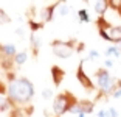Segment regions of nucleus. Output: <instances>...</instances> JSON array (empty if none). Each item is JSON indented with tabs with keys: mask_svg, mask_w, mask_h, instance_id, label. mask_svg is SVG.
<instances>
[{
	"mask_svg": "<svg viewBox=\"0 0 121 117\" xmlns=\"http://www.w3.org/2000/svg\"><path fill=\"white\" fill-rule=\"evenodd\" d=\"M6 97L14 103L16 108H23L34 97V84L26 77H19L17 80L8 83Z\"/></svg>",
	"mask_w": 121,
	"mask_h": 117,
	"instance_id": "1",
	"label": "nucleus"
},
{
	"mask_svg": "<svg viewBox=\"0 0 121 117\" xmlns=\"http://www.w3.org/2000/svg\"><path fill=\"white\" fill-rule=\"evenodd\" d=\"M96 77V84H98V95H96V102L101 98V97H109L113 94L115 88H117V78H113L109 72V69L106 67H99L96 69L95 72Z\"/></svg>",
	"mask_w": 121,
	"mask_h": 117,
	"instance_id": "2",
	"label": "nucleus"
},
{
	"mask_svg": "<svg viewBox=\"0 0 121 117\" xmlns=\"http://www.w3.org/2000/svg\"><path fill=\"white\" fill-rule=\"evenodd\" d=\"M78 102L79 100L76 98L70 91H64V92L57 94L56 98L53 100V112H54V116L62 117L64 114L70 112L71 106H73L75 103H78Z\"/></svg>",
	"mask_w": 121,
	"mask_h": 117,
	"instance_id": "3",
	"label": "nucleus"
},
{
	"mask_svg": "<svg viewBox=\"0 0 121 117\" xmlns=\"http://www.w3.org/2000/svg\"><path fill=\"white\" fill-rule=\"evenodd\" d=\"M76 41H53L51 42V49H53V53L57 58H70L71 55L76 52Z\"/></svg>",
	"mask_w": 121,
	"mask_h": 117,
	"instance_id": "4",
	"label": "nucleus"
},
{
	"mask_svg": "<svg viewBox=\"0 0 121 117\" xmlns=\"http://www.w3.org/2000/svg\"><path fill=\"white\" fill-rule=\"evenodd\" d=\"M76 78H78L79 84L82 86V88L86 89V91H89V92H92V91H95V86H93V81L90 80V77L84 72V59L81 61V63L78 64V69H76Z\"/></svg>",
	"mask_w": 121,
	"mask_h": 117,
	"instance_id": "5",
	"label": "nucleus"
},
{
	"mask_svg": "<svg viewBox=\"0 0 121 117\" xmlns=\"http://www.w3.org/2000/svg\"><path fill=\"white\" fill-rule=\"evenodd\" d=\"M60 2H54V3H51L50 6H47L42 10V13H40V16H42V22L45 24V22H51L53 20V16H54V11L59 8Z\"/></svg>",
	"mask_w": 121,
	"mask_h": 117,
	"instance_id": "6",
	"label": "nucleus"
},
{
	"mask_svg": "<svg viewBox=\"0 0 121 117\" xmlns=\"http://www.w3.org/2000/svg\"><path fill=\"white\" fill-rule=\"evenodd\" d=\"M65 78V70L62 67H59V66H51V80H53V84L54 86H59L60 83L64 81Z\"/></svg>",
	"mask_w": 121,
	"mask_h": 117,
	"instance_id": "7",
	"label": "nucleus"
},
{
	"mask_svg": "<svg viewBox=\"0 0 121 117\" xmlns=\"http://www.w3.org/2000/svg\"><path fill=\"white\" fill-rule=\"evenodd\" d=\"M93 8H95V13L98 14V17H104V14L109 10V0H96V2H92Z\"/></svg>",
	"mask_w": 121,
	"mask_h": 117,
	"instance_id": "8",
	"label": "nucleus"
},
{
	"mask_svg": "<svg viewBox=\"0 0 121 117\" xmlns=\"http://www.w3.org/2000/svg\"><path fill=\"white\" fill-rule=\"evenodd\" d=\"M17 53L19 52L16 50L14 44H3V45H2V55H3V56L9 58V59H14Z\"/></svg>",
	"mask_w": 121,
	"mask_h": 117,
	"instance_id": "9",
	"label": "nucleus"
},
{
	"mask_svg": "<svg viewBox=\"0 0 121 117\" xmlns=\"http://www.w3.org/2000/svg\"><path fill=\"white\" fill-rule=\"evenodd\" d=\"M30 42H31V49H33V53H34V56H37V55H39L40 44H42V39H40V36H37L36 33H31V34H30Z\"/></svg>",
	"mask_w": 121,
	"mask_h": 117,
	"instance_id": "10",
	"label": "nucleus"
},
{
	"mask_svg": "<svg viewBox=\"0 0 121 117\" xmlns=\"http://www.w3.org/2000/svg\"><path fill=\"white\" fill-rule=\"evenodd\" d=\"M109 38H110V42L113 44H121V27H112L109 30Z\"/></svg>",
	"mask_w": 121,
	"mask_h": 117,
	"instance_id": "11",
	"label": "nucleus"
},
{
	"mask_svg": "<svg viewBox=\"0 0 121 117\" xmlns=\"http://www.w3.org/2000/svg\"><path fill=\"white\" fill-rule=\"evenodd\" d=\"M79 105H81V109L84 114H92L95 109V102H92V100H79Z\"/></svg>",
	"mask_w": 121,
	"mask_h": 117,
	"instance_id": "12",
	"label": "nucleus"
},
{
	"mask_svg": "<svg viewBox=\"0 0 121 117\" xmlns=\"http://www.w3.org/2000/svg\"><path fill=\"white\" fill-rule=\"evenodd\" d=\"M14 103L11 102L8 97H2V100H0V111L2 112H6V111H13L14 109Z\"/></svg>",
	"mask_w": 121,
	"mask_h": 117,
	"instance_id": "13",
	"label": "nucleus"
},
{
	"mask_svg": "<svg viewBox=\"0 0 121 117\" xmlns=\"http://www.w3.org/2000/svg\"><path fill=\"white\" fill-rule=\"evenodd\" d=\"M112 27H113V25L107 20L106 17H96V28L98 30H107V31H109Z\"/></svg>",
	"mask_w": 121,
	"mask_h": 117,
	"instance_id": "14",
	"label": "nucleus"
},
{
	"mask_svg": "<svg viewBox=\"0 0 121 117\" xmlns=\"http://www.w3.org/2000/svg\"><path fill=\"white\" fill-rule=\"evenodd\" d=\"M28 61V53L26 52H19L14 58V64L16 66H23V64Z\"/></svg>",
	"mask_w": 121,
	"mask_h": 117,
	"instance_id": "15",
	"label": "nucleus"
},
{
	"mask_svg": "<svg viewBox=\"0 0 121 117\" xmlns=\"http://www.w3.org/2000/svg\"><path fill=\"white\" fill-rule=\"evenodd\" d=\"M78 17H79V22H82V24H89L90 22V16H89V13H87V10H79Z\"/></svg>",
	"mask_w": 121,
	"mask_h": 117,
	"instance_id": "16",
	"label": "nucleus"
},
{
	"mask_svg": "<svg viewBox=\"0 0 121 117\" xmlns=\"http://www.w3.org/2000/svg\"><path fill=\"white\" fill-rule=\"evenodd\" d=\"M28 27H30V30H31V33H36V31H39V30L43 28V22L30 20V22H28Z\"/></svg>",
	"mask_w": 121,
	"mask_h": 117,
	"instance_id": "17",
	"label": "nucleus"
},
{
	"mask_svg": "<svg viewBox=\"0 0 121 117\" xmlns=\"http://www.w3.org/2000/svg\"><path fill=\"white\" fill-rule=\"evenodd\" d=\"M106 55L107 56H120V49L118 47H109V49L106 50Z\"/></svg>",
	"mask_w": 121,
	"mask_h": 117,
	"instance_id": "18",
	"label": "nucleus"
},
{
	"mask_svg": "<svg viewBox=\"0 0 121 117\" xmlns=\"http://www.w3.org/2000/svg\"><path fill=\"white\" fill-rule=\"evenodd\" d=\"M109 6L113 11H120L121 10V0H109Z\"/></svg>",
	"mask_w": 121,
	"mask_h": 117,
	"instance_id": "19",
	"label": "nucleus"
},
{
	"mask_svg": "<svg viewBox=\"0 0 121 117\" xmlns=\"http://www.w3.org/2000/svg\"><path fill=\"white\" fill-rule=\"evenodd\" d=\"M57 10H59V14L60 16H67L68 11H70V8H68V3H60Z\"/></svg>",
	"mask_w": 121,
	"mask_h": 117,
	"instance_id": "20",
	"label": "nucleus"
},
{
	"mask_svg": "<svg viewBox=\"0 0 121 117\" xmlns=\"http://www.w3.org/2000/svg\"><path fill=\"white\" fill-rule=\"evenodd\" d=\"M112 97H113V98H120V97H121V80H118V81H117V88H115Z\"/></svg>",
	"mask_w": 121,
	"mask_h": 117,
	"instance_id": "21",
	"label": "nucleus"
},
{
	"mask_svg": "<svg viewBox=\"0 0 121 117\" xmlns=\"http://www.w3.org/2000/svg\"><path fill=\"white\" fill-rule=\"evenodd\" d=\"M51 97H53V91H51V89H43L42 91V98L50 100Z\"/></svg>",
	"mask_w": 121,
	"mask_h": 117,
	"instance_id": "22",
	"label": "nucleus"
},
{
	"mask_svg": "<svg viewBox=\"0 0 121 117\" xmlns=\"http://www.w3.org/2000/svg\"><path fill=\"white\" fill-rule=\"evenodd\" d=\"M0 19H2V24H9V20H11V19L6 16L5 10H2V11H0Z\"/></svg>",
	"mask_w": 121,
	"mask_h": 117,
	"instance_id": "23",
	"label": "nucleus"
},
{
	"mask_svg": "<svg viewBox=\"0 0 121 117\" xmlns=\"http://www.w3.org/2000/svg\"><path fill=\"white\" fill-rule=\"evenodd\" d=\"M98 33H99V36L104 41H109V42H110V38H109V31H107V30H98Z\"/></svg>",
	"mask_w": 121,
	"mask_h": 117,
	"instance_id": "24",
	"label": "nucleus"
},
{
	"mask_svg": "<svg viewBox=\"0 0 121 117\" xmlns=\"http://www.w3.org/2000/svg\"><path fill=\"white\" fill-rule=\"evenodd\" d=\"M99 58V53L96 52V50H90V53H89V61H95Z\"/></svg>",
	"mask_w": 121,
	"mask_h": 117,
	"instance_id": "25",
	"label": "nucleus"
},
{
	"mask_svg": "<svg viewBox=\"0 0 121 117\" xmlns=\"http://www.w3.org/2000/svg\"><path fill=\"white\" fill-rule=\"evenodd\" d=\"M84 49H86V44H82V42H78V45H76V52H82Z\"/></svg>",
	"mask_w": 121,
	"mask_h": 117,
	"instance_id": "26",
	"label": "nucleus"
},
{
	"mask_svg": "<svg viewBox=\"0 0 121 117\" xmlns=\"http://www.w3.org/2000/svg\"><path fill=\"white\" fill-rule=\"evenodd\" d=\"M104 66H106V69H110V67H112V66H113V61H112V59H110V58H109V59H107V61H106V63H104Z\"/></svg>",
	"mask_w": 121,
	"mask_h": 117,
	"instance_id": "27",
	"label": "nucleus"
},
{
	"mask_svg": "<svg viewBox=\"0 0 121 117\" xmlns=\"http://www.w3.org/2000/svg\"><path fill=\"white\" fill-rule=\"evenodd\" d=\"M96 116H98V117H107V109H101Z\"/></svg>",
	"mask_w": 121,
	"mask_h": 117,
	"instance_id": "28",
	"label": "nucleus"
},
{
	"mask_svg": "<svg viewBox=\"0 0 121 117\" xmlns=\"http://www.w3.org/2000/svg\"><path fill=\"white\" fill-rule=\"evenodd\" d=\"M78 117H86V114H84V112H81V114H79Z\"/></svg>",
	"mask_w": 121,
	"mask_h": 117,
	"instance_id": "29",
	"label": "nucleus"
},
{
	"mask_svg": "<svg viewBox=\"0 0 121 117\" xmlns=\"http://www.w3.org/2000/svg\"><path fill=\"white\" fill-rule=\"evenodd\" d=\"M118 14H120V17H121V10H120V11H118Z\"/></svg>",
	"mask_w": 121,
	"mask_h": 117,
	"instance_id": "30",
	"label": "nucleus"
},
{
	"mask_svg": "<svg viewBox=\"0 0 121 117\" xmlns=\"http://www.w3.org/2000/svg\"><path fill=\"white\" fill-rule=\"evenodd\" d=\"M54 117H57V116H54Z\"/></svg>",
	"mask_w": 121,
	"mask_h": 117,
	"instance_id": "31",
	"label": "nucleus"
},
{
	"mask_svg": "<svg viewBox=\"0 0 121 117\" xmlns=\"http://www.w3.org/2000/svg\"><path fill=\"white\" fill-rule=\"evenodd\" d=\"M120 45H121V44H120Z\"/></svg>",
	"mask_w": 121,
	"mask_h": 117,
	"instance_id": "32",
	"label": "nucleus"
}]
</instances>
